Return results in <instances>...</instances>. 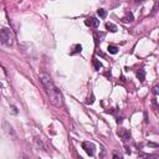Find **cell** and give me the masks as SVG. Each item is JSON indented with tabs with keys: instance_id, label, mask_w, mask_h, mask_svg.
<instances>
[{
	"instance_id": "14",
	"label": "cell",
	"mask_w": 159,
	"mask_h": 159,
	"mask_svg": "<svg viewBox=\"0 0 159 159\" xmlns=\"http://www.w3.org/2000/svg\"><path fill=\"white\" fill-rule=\"evenodd\" d=\"M81 51H82V46H81V45H76V46H75V50L71 51V52H70V55L78 54V52H81Z\"/></svg>"
},
{
	"instance_id": "12",
	"label": "cell",
	"mask_w": 159,
	"mask_h": 159,
	"mask_svg": "<svg viewBox=\"0 0 159 159\" xmlns=\"http://www.w3.org/2000/svg\"><path fill=\"white\" fill-rule=\"evenodd\" d=\"M142 157H144L146 159H159V156L156 153V154H143Z\"/></svg>"
},
{
	"instance_id": "16",
	"label": "cell",
	"mask_w": 159,
	"mask_h": 159,
	"mask_svg": "<svg viewBox=\"0 0 159 159\" xmlns=\"http://www.w3.org/2000/svg\"><path fill=\"white\" fill-rule=\"evenodd\" d=\"M100 159H107V153L103 148L101 149V153H100Z\"/></svg>"
},
{
	"instance_id": "18",
	"label": "cell",
	"mask_w": 159,
	"mask_h": 159,
	"mask_svg": "<svg viewBox=\"0 0 159 159\" xmlns=\"http://www.w3.org/2000/svg\"><path fill=\"white\" fill-rule=\"evenodd\" d=\"M153 93H154V95H157V96H159V85H156L153 87Z\"/></svg>"
},
{
	"instance_id": "6",
	"label": "cell",
	"mask_w": 159,
	"mask_h": 159,
	"mask_svg": "<svg viewBox=\"0 0 159 159\" xmlns=\"http://www.w3.org/2000/svg\"><path fill=\"white\" fill-rule=\"evenodd\" d=\"M117 134H118L119 137L122 138L124 142H126V141H128V139L130 138V132H129L128 129H124V128H123V129H119L118 132H117Z\"/></svg>"
},
{
	"instance_id": "19",
	"label": "cell",
	"mask_w": 159,
	"mask_h": 159,
	"mask_svg": "<svg viewBox=\"0 0 159 159\" xmlns=\"http://www.w3.org/2000/svg\"><path fill=\"white\" fill-rule=\"evenodd\" d=\"M112 159H123V157L121 156V154H118L117 152L113 153V157H112Z\"/></svg>"
},
{
	"instance_id": "9",
	"label": "cell",
	"mask_w": 159,
	"mask_h": 159,
	"mask_svg": "<svg viewBox=\"0 0 159 159\" xmlns=\"http://www.w3.org/2000/svg\"><path fill=\"white\" fill-rule=\"evenodd\" d=\"M133 20H134V16H133L132 13H127V14H126V16L122 17V21L123 22H132Z\"/></svg>"
},
{
	"instance_id": "13",
	"label": "cell",
	"mask_w": 159,
	"mask_h": 159,
	"mask_svg": "<svg viewBox=\"0 0 159 159\" xmlns=\"http://www.w3.org/2000/svg\"><path fill=\"white\" fill-rule=\"evenodd\" d=\"M97 14H98V16L102 17V19H105L107 16V11L105 10V9H98L97 10Z\"/></svg>"
},
{
	"instance_id": "20",
	"label": "cell",
	"mask_w": 159,
	"mask_h": 159,
	"mask_svg": "<svg viewBox=\"0 0 159 159\" xmlns=\"http://www.w3.org/2000/svg\"><path fill=\"white\" fill-rule=\"evenodd\" d=\"M148 147H158L157 144H154V143H148Z\"/></svg>"
},
{
	"instance_id": "22",
	"label": "cell",
	"mask_w": 159,
	"mask_h": 159,
	"mask_svg": "<svg viewBox=\"0 0 159 159\" xmlns=\"http://www.w3.org/2000/svg\"><path fill=\"white\" fill-rule=\"evenodd\" d=\"M77 159H83V158H81V157H78V158H77Z\"/></svg>"
},
{
	"instance_id": "2",
	"label": "cell",
	"mask_w": 159,
	"mask_h": 159,
	"mask_svg": "<svg viewBox=\"0 0 159 159\" xmlns=\"http://www.w3.org/2000/svg\"><path fill=\"white\" fill-rule=\"evenodd\" d=\"M0 39H1L3 45L9 46V47L14 45V34L8 27H3V29L0 30Z\"/></svg>"
},
{
	"instance_id": "3",
	"label": "cell",
	"mask_w": 159,
	"mask_h": 159,
	"mask_svg": "<svg viewBox=\"0 0 159 159\" xmlns=\"http://www.w3.org/2000/svg\"><path fill=\"white\" fill-rule=\"evenodd\" d=\"M3 129H4V132H5V134L8 135V137L14 138V139H16V138H17V134H16L15 130H14L13 126L9 124V123L6 122V121H3Z\"/></svg>"
},
{
	"instance_id": "10",
	"label": "cell",
	"mask_w": 159,
	"mask_h": 159,
	"mask_svg": "<svg viewBox=\"0 0 159 159\" xmlns=\"http://www.w3.org/2000/svg\"><path fill=\"white\" fill-rule=\"evenodd\" d=\"M106 29L111 31V32H116L117 31V26L113 24V22H107L106 24Z\"/></svg>"
},
{
	"instance_id": "4",
	"label": "cell",
	"mask_w": 159,
	"mask_h": 159,
	"mask_svg": "<svg viewBox=\"0 0 159 159\" xmlns=\"http://www.w3.org/2000/svg\"><path fill=\"white\" fill-rule=\"evenodd\" d=\"M82 149H85V152H86L90 157L95 156L96 147H95V144H93V143H91V142H83V143H82Z\"/></svg>"
},
{
	"instance_id": "11",
	"label": "cell",
	"mask_w": 159,
	"mask_h": 159,
	"mask_svg": "<svg viewBox=\"0 0 159 159\" xmlns=\"http://www.w3.org/2000/svg\"><path fill=\"white\" fill-rule=\"evenodd\" d=\"M107 50H108V52L112 54V55H116L117 52H118V47H116V46H113V45H108Z\"/></svg>"
},
{
	"instance_id": "15",
	"label": "cell",
	"mask_w": 159,
	"mask_h": 159,
	"mask_svg": "<svg viewBox=\"0 0 159 159\" xmlns=\"http://www.w3.org/2000/svg\"><path fill=\"white\" fill-rule=\"evenodd\" d=\"M93 66H95V68H96L97 71H98V70H100V68L102 67V63H101V62L98 61V60L95 57V59H93Z\"/></svg>"
},
{
	"instance_id": "17",
	"label": "cell",
	"mask_w": 159,
	"mask_h": 159,
	"mask_svg": "<svg viewBox=\"0 0 159 159\" xmlns=\"http://www.w3.org/2000/svg\"><path fill=\"white\" fill-rule=\"evenodd\" d=\"M93 102H95V96H93V95H91L90 97H88V98H87L86 103H87V105H92V103H93Z\"/></svg>"
},
{
	"instance_id": "21",
	"label": "cell",
	"mask_w": 159,
	"mask_h": 159,
	"mask_svg": "<svg viewBox=\"0 0 159 159\" xmlns=\"http://www.w3.org/2000/svg\"><path fill=\"white\" fill-rule=\"evenodd\" d=\"M22 158H24V159H30V158H27L26 156H22Z\"/></svg>"
},
{
	"instance_id": "7",
	"label": "cell",
	"mask_w": 159,
	"mask_h": 159,
	"mask_svg": "<svg viewBox=\"0 0 159 159\" xmlns=\"http://www.w3.org/2000/svg\"><path fill=\"white\" fill-rule=\"evenodd\" d=\"M137 77H138V80L141 82H144V80H146V70H143V68L138 70V71H137Z\"/></svg>"
},
{
	"instance_id": "5",
	"label": "cell",
	"mask_w": 159,
	"mask_h": 159,
	"mask_svg": "<svg viewBox=\"0 0 159 159\" xmlns=\"http://www.w3.org/2000/svg\"><path fill=\"white\" fill-rule=\"evenodd\" d=\"M85 24L87 25V26H90V27H98V25H100V20H97L96 17H93V16H91V17H87L86 20H85Z\"/></svg>"
},
{
	"instance_id": "1",
	"label": "cell",
	"mask_w": 159,
	"mask_h": 159,
	"mask_svg": "<svg viewBox=\"0 0 159 159\" xmlns=\"http://www.w3.org/2000/svg\"><path fill=\"white\" fill-rule=\"evenodd\" d=\"M40 81H41V83H43V86L45 88V92H46V95H47L50 102L55 107L61 108V107L63 106L61 92H60L59 88L55 86V83L52 82V80L50 78V76L49 75H46V73H40Z\"/></svg>"
},
{
	"instance_id": "8",
	"label": "cell",
	"mask_w": 159,
	"mask_h": 159,
	"mask_svg": "<svg viewBox=\"0 0 159 159\" xmlns=\"http://www.w3.org/2000/svg\"><path fill=\"white\" fill-rule=\"evenodd\" d=\"M34 143H35V146H36L37 148H40V149H43V151H45V146H44L43 141H41V138L35 137V138H34Z\"/></svg>"
}]
</instances>
